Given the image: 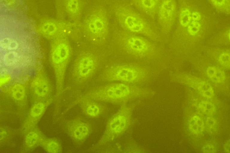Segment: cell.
<instances>
[{
    "instance_id": "12",
    "label": "cell",
    "mask_w": 230,
    "mask_h": 153,
    "mask_svg": "<svg viewBox=\"0 0 230 153\" xmlns=\"http://www.w3.org/2000/svg\"><path fill=\"white\" fill-rule=\"evenodd\" d=\"M53 100V99H52L32 103L22 127V130L24 134L36 126Z\"/></svg>"
},
{
    "instance_id": "24",
    "label": "cell",
    "mask_w": 230,
    "mask_h": 153,
    "mask_svg": "<svg viewBox=\"0 0 230 153\" xmlns=\"http://www.w3.org/2000/svg\"><path fill=\"white\" fill-rule=\"evenodd\" d=\"M198 107L202 113L208 116L213 114L216 110V107L213 103L206 101L200 102L199 104Z\"/></svg>"
},
{
    "instance_id": "6",
    "label": "cell",
    "mask_w": 230,
    "mask_h": 153,
    "mask_svg": "<svg viewBox=\"0 0 230 153\" xmlns=\"http://www.w3.org/2000/svg\"><path fill=\"white\" fill-rule=\"evenodd\" d=\"M69 37L64 36L53 39L50 46V59L55 79L56 99L58 102L63 91L66 71L72 56Z\"/></svg>"
},
{
    "instance_id": "11",
    "label": "cell",
    "mask_w": 230,
    "mask_h": 153,
    "mask_svg": "<svg viewBox=\"0 0 230 153\" xmlns=\"http://www.w3.org/2000/svg\"><path fill=\"white\" fill-rule=\"evenodd\" d=\"M65 128L74 144L78 146L85 142L92 131V127L89 123L78 117L67 121Z\"/></svg>"
},
{
    "instance_id": "7",
    "label": "cell",
    "mask_w": 230,
    "mask_h": 153,
    "mask_svg": "<svg viewBox=\"0 0 230 153\" xmlns=\"http://www.w3.org/2000/svg\"><path fill=\"white\" fill-rule=\"evenodd\" d=\"M137 102L124 104L108 120L104 132L95 146L105 145L118 139L131 129L136 122L133 111Z\"/></svg>"
},
{
    "instance_id": "21",
    "label": "cell",
    "mask_w": 230,
    "mask_h": 153,
    "mask_svg": "<svg viewBox=\"0 0 230 153\" xmlns=\"http://www.w3.org/2000/svg\"><path fill=\"white\" fill-rule=\"evenodd\" d=\"M188 127L190 132L196 135L202 133L204 128V123L203 120L199 116L194 115L189 120Z\"/></svg>"
},
{
    "instance_id": "22",
    "label": "cell",
    "mask_w": 230,
    "mask_h": 153,
    "mask_svg": "<svg viewBox=\"0 0 230 153\" xmlns=\"http://www.w3.org/2000/svg\"><path fill=\"white\" fill-rule=\"evenodd\" d=\"M208 77L213 82L220 83L225 80L224 72L221 69L214 66L208 67L206 71Z\"/></svg>"
},
{
    "instance_id": "9",
    "label": "cell",
    "mask_w": 230,
    "mask_h": 153,
    "mask_svg": "<svg viewBox=\"0 0 230 153\" xmlns=\"http://www.w3.org/2000/svg\"><path fill=\"white\" fill-rule=\"evenodd\" d=\"M177 0H160L156 22L161 35L167 34L176 22L178 14Z\"/></svg>"
},
{
    "instance_id": "15",
    "label": "cell",
    "mask_w": 230,
    "mask_h": 153,
    "mask_svg": "<svg viewBox=\"0 0 230 153\" xmlns=\"http://www.w3.org/2000/svg\"><path fill=\"white\" fill-rule=\"evenodd\" d=\"M102 102L84 99L75 103L78 104L83 112L87 116L93 118L98 117L105 112L106 107Z\"/></svg>"
},
{
    "instance_id": "25",
    "label": "cell",
    "mask_w": 230,
    "mask_h": 153,
    "mask_svg": "<svg viewBox=\"0 0 230 153\" xmlns=\"http://www.w3.org/2000/svg\"><path fill=\"white\" fill-rule=\"evenodd\" d=\"M205 125L208 131L211 134L215 133L218 128V123L217 120L214 118L208 117L205 120Z\"/></svg>"
},
{
    "instance_id": "4",
    "label": "cell",
    "mask_w": 230,
    "mask_h": 153,
    "mask_svg": "<svg viewBox=\"0 0 230 153\" xmlns=\"http://www.w3.org/2000/svg\"><path fill=\"white\" fill-rule=\"evenodd\" d=\"M111 14L107 0H96L85 9L79 25L81 33L95 45L105 44L110 34Z\"/></svg>"
},
{
    "instance_id": "20",
    "label": "cell",
    "mask_w": 230,
    "mask_h": 153,
    "mask_svg": "<svg viewBox=\"0 0 230 153\" xmlns=\"http://www.w3.org/2000/svg\"><path fill=\"white\" fill-rule=\"evenodd\" d=\"M217 13L227 16L230 14V0H206Z\"/></svg>"
},
{
    "instance_id": "17",
    "label": "cell",
    "mask_w": 230,
    "mask_h": 153,
    "mask_svg": "<svg viewBox=\"0 0 230 153\" xmlns=\"http://www.w3.org/2000/svg\"><path fill=\"white\" fill-rule=\"evenodd\" d=\"M8 91L12 100L17 105L22 106L25 104L27 91L23 84L19 82L14 83L8 88Z\"/></svg>"
},
{
    "instance_id": "23",
    "label": "cell",
    "mask_w": 230,
    "mask_h": 153,
    "mask_svg": "<svg viewBox=\"0 0 230 153\" xmlns=\"http://www.w3.org/2000/svg\"><path fill=\"white\" fill-rule=\"evenodd\" d=\"M197 85L198 91L203 97L207 99H211L214 97V89L210 84L205 81H200Z\"/></svg>"
},
{
    "instance_id": "14",
    "label": "cell",
    "mask_w": 230,
    "mask_h": 153,
    "mask_svg": "<svg viewBox=\"0 0 230 153\" xmlns=\"http://www.w3.org/2000/svg\"><path fill=\"white\" fill-rule=\"evenodd\" d=\"M129 1L133 6L138 11L152 22L156 24V12L160 0Z\"/></svg>"
},
{
    "instance_id": "1",
    "label": "cell",
    "mask_w": 230,
    "mask_h": 153,
    "mask_svg": "<svg viewBox=\"0 0 230 153\" xmlns=\"http://www.w3.org/2000/svg\"><path fill=\"white\" fill-rule=\"evenodd\" d=\"M112 42L125 60L160 64L162 51L159 43L119 26L114 29Z\"/></svg>"
},
{
    "instance_id": "19",
    "label": "cell",
    "mask_w": 230,
    "mask_h": 153,
    "mask_svg": "<svg viewBox=\"0 0 230 153\" xmlns=\"http://www.w3.org/2000/svg\"><path fill=\"white\" fill-rule=\"evenodd\" d=\"M125 142L122 152L125 153H146L150 152L147 149L137 144L131 136H128Z\"/></svg>"
},
{
    "instance_id": "27",
    "label": "cell",
    "mask_w": 230,
    "mask_h": 153,
    "mask_svg": "<svg viewBox=\"0 0 230 153\" xmlns=\"http://www.w3.org/2000/svg\"><path fill=\"white\" fill-rule=\"evenodd\" d=\"M10 130L5 127H1L0 129V142L3 143L8 139L10 134Z\"/></svg>"
},
{
    "instance_id": "5",
    "label": "cell",
    "mask_w": 230,
    "mask_h": 153,
    "mask_svg": "<svg viewBox=\"0 0 230 153\" xmlns=\"http://www.w3.org/2000/svg\"><path fill=\"white\" fill-rule=\"evenodd\" d=\"M0 44L1 61L5 68L10 71H22L33 63L34 49L28 38L3 37Z\"/></svg>"
},
{
    "instance_id": "29",
    "label": "cell",
    "mask_w": 230,
    "mask_h": 153,
    "mask_svg": "<svg viewBox=\"0 0 230 153\" xmlns=\"http://www.w3.org/2000/svg\"><path fill=\"white\" fill-rule=\"evenodd\" d=\"M230 140L229 139L227 140L224 145V149L225 152L227 153H230Z\"/></svg>"
},
{
    "instance_id": "2",
    "label": "cell",
    "mask_w": 230,
    "mask_h": 153,
    "mask_svg": "<svg viewBox=\"0 0 230 153\" xmlns=\"http://www.w3.org/2000/svg\"><path fill=\"white\" fill-rule=\"evenodd\" d=\"M111 14L118 26L158 43L162 35L156 24L138 11L129 0H107Z\"/></svg>"
},
{
    "instance_id": "28",
    "label": "cell",
    "mask_w": 230,
    "mask_h": 153,
    "mask_svg": "<svg viewBox=\"0 0 230 153\" xmlns=\"http://www.w3.org/2000/svg\"><path fill=\"white\" fill-rule=\"evenodd\" d=\"M202 151L204 153H214L216 152V149L213 145L207 144L202 147Z\"/></svg>"
},
{
    "instance_id": "10",
    "label": "cell",
    "mask_w": 230,
    "mask_h": 153,
    "mask_svg": "<svg viewBox=\"0 0 230 153\" xmlns=\"http://www.w3.org/2000/svg\"><path fill=\"white\" fill-rule=\"evenodd\" d=\"M53 93L52 84L44 72L37 73L31 80L28 94L32 103L53 99Z\"/></svg>"
},
{
    "instance_id": "3",
    "label": "cell",
    "mask_w": 230,
    "mask_h": 153,
    "mask_svg": "<svg viewBox=\"0 0 230 153\" xmlns=\"http://www.w3.org/2000/svg\"><path fill=\"white\" fill-rule=\"evenodd\" d=\"M159 64L127 60L108 66L101 78L103 81L120 82L143 86L151 82L158 75Z\"/></svg>"
},
{
    "instance_id": "16",
    "label": "cell",
    "mask_w": 230,
    "mask_h": 153,
    "mask_svg": "<svg viewBox=\"0 0 230 153\" xmlns=\"http://www.w3.org/2000/svg\"><path fill=\"white\" fill-rule=\"evenodd\" d=\"M23 148L25 151H32L41 146L46 137L42 131L35 127L25 133Z\"/></svg>"
},
{
    "instance_id": "18",
    "label": "cell",
    "mask_w": 230,
    "mask_h": 153,
    "mask_svg": "<svg viewBox=\"0 0 230 153\" xmlns=\"http://www.w3.org/2000/svg\"><path fill=\"white\" fill-rule=\"evenodd\" d=\"M41 146L47 153H60L62 151L60 141L55 138L46 137Z\"/></svg>"
},
{
    "instance_id": "26",
    "label": "cell",
    "mask_w": 230,
    "mask_h": 153,
    "mask_svg": "<svg viewBox=\"0 0 230 153\" xmlns=\"http://www.w3.org/2000/svg\"><path fill=\"white\" fill-rule=\"evenodd\" d=\"M220 63L227 69H229L230 66V55L229 53L225 52L222 53L218 58Z\"/></svg>"
},
{
    "instance_id": "8",
    "label": "cell",
    "mask_w": 230,
    "mask_h": 153,
    "mask_svg": "<svg viewBox=\"0 0 230 153\" xmlns=\"http://www.w3.org/2000/svg\"><path fill=\"white\" fill-rule=\"evenodd\" d=\"M101 58L95 51H82L75 58L72 68L71 75L74 84L81 85L92 78L101 65Z\"/></svg>"
},
{
    "instance_id": "13",
    "label": "cell",
    "mask_w": 230,
    "mask_h": 153,
    "mask_svg": "<svg viewBox=\"0 0 230 153\" xmlns=\"http://www.w3.org/2000/svg\"><path fill=\"white\" fill-rule=\"evenodd\" d=\"M69 21L80 25L86 9L87 0H64Z\"/></svg>"
}]
</instances>
